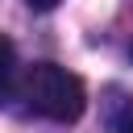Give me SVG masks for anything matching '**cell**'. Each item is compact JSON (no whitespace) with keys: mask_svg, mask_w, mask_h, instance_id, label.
<instances>
[{"mask_svg":"<svg viewBox=\"0 0 133 133\" xmlns=\"http://www.w3.org/2000/svg\"><path fill=\"white\" fill-rule=\"evenodd\" d=\"M25 4H29V8H37V12H50V8H58L62 0H25Z\"/></svg>","mask_w":133,"mask_h":133,"instance_id":"obj_4","label":"cell"},{"mask_svg":"<svg viewBox=\"0 0 133 133\" xmlns=\"http://www.w3.org/2000/svg\"><path fill=\"white\" fill-rule=\"evenodd\" d=\"M12 83H17V50H12V42L0 33V104L8 100Z\"/></svg>","mask_w":133,"mask_h":133,"instance_id":"obj_3","label":"cell"},{"mask_svg":"<svg viewBox=\"0 0 133 133\" xmlns=\"http://www.w3.org/2000/svg\"><path fill=\"white\" fill-rule=\"evenodd\" d=\"M21 100L33 116H46V121H58V125L79 121L83 108H87L83 79L71 75L66 66H58V62H33L21 79Z\"/></svg>","mask_w":133,"mask_h":133,"instance_id":"obj_1","label":"cell"},{"mask_svg":"<svg viewBox=\"0 0 133 133\" xmlns=\"http://www.w3.org/2000/svg\"><path fill=\"white\" fill-rule=\"evenodd\" d=\"M104 129L108 133H133V91H125V87L104 91Z\"/></svg>","mask_w":133,"mask_h":133,"instance_id":"obj_2","label":"cell"},{"mask_svg":"<svg viewBox=\"0 0 133 133\" xmlns=\"http://www.w3.org/2000/svg\"><path fill=\"white\" fill-rule=\"evenodd\" d=\"M129 58H133V46H129Z\"/></svg>","mask_w":133,"mask_h":133,"instance_id":"obj_5","label":"cell"}]
</instances>
